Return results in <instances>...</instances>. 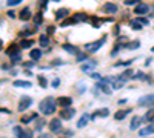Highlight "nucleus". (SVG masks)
<instances>
[{"instance_id": "2f4dec72", "label": "nucleus", "mask_w": 154, "mask_h": 138, "mask_svg": "<svg viewBox=\"0 0 154 138\" xmlns=\"http://www.w3.org/2000/svg\"><path fill=\"white\" fill-rule=\"evenodd\" d=\"M42 22H43L42 12H39V14H35V15H34V23H35V25H40Z\"/></svg>"}, {"instance_id": "603ef678", "label": "nucleus", "mask_w": 154, "mask_h": 138, "mask_svg": "<svg viewBox=\"0 0 154 138\" xmlns=\"http://www.w3.org/2000/svg\"><path fill=\"white\" fill-rule=\"evenodd\" d=\"M0 112H5V114H10V110H8V109H3V108H0Z\"/></svg>"}, {"instance_id": "c756f323", "label": "nucleus", "mask_w": 154, "mask_h": 138, "mask_svg": "<svg viewBox=\"0 0 154 138\" xmlns=\"http://www.w3.org/2000/svg\"><path fill=\"white\" fill-rule=\"evenodd\" d=\"M74 19L79 20V22H87V20H88V15L83 14V12H76V14H74Z\"/></svg>"}, {"instance_id": "864d4df0", "label": "nucleus", "mask_w": 154, "mask_h": 138, "mask_svg": "<svg viewBox=\"0 0 154 138\" xmlns=\"http://www.w3.org/2000/svg\"><path fill=\"white\" fill-rule=\"evenodd\" d=\"M2 44H3V42L0 40V49H3V46H2Z\"/></svg>"}, {"instance_id": "aec40b11", "label": "nucleus", "mask_w": 154, "mask_h": 138, "mask_svg": "<svg viewBox=\"0 0 154 138\" xmlns=\"http://www.w3.org/2000/svg\"><path fill=\"white\" fill-rule=\"evenodd\" d=\"M110 114V110L108 109H102V110H96L93 115H91V120H96L97 117H106V115Z\"/></svg>"}, {"instance_id": "9d476101", "label": "nucleus", "mask_w": 154, "mask_h": 138, "mask_svg": "<svg viewBox=\"0 0 154 138\" xmlns=\"http://www.w3.org/2000/svg\"><path fill=\"white\" fill-rule=\"evenodd\" d=\"M89 120H91V115H88V114H83L82 115V118L79 120V121H77V127L79 129H82V127H85L88 124V121Z\"/></svg>"}, {"instance_id": "dca6fc26", "label": "nucleus", "mask_w": 154, "mask_h": 138, "mask_svg": "<svg viewBox=\"0 0 154 138\" xmlns=\"http://www.w3.org/2000/svg\"><path fill=\"white\" fill-rule=\"evenodd\" d=\"M19 19L20 20H29L31 19V11H29V8H23V9L20 11V14H19Z\"/></svg>"}, {"instance_id": "412c9836", "label": "nucleus", "mask_w": 154, "mask_h": 138, "mask_svg": "<svg viewBox=\"0 0 154 138\" xmlns=\"http://www.w3.org/2000/svg\"><path fill=\"white\" fill-rule=\"evenodd\" d=\"M128 114H129V110H122V109H120V110H117V112L114 114V120L120 121V120H123Z\"/></svg>"}, {"instance_id": "6e6d98bb", "label": "nucleus", "mask_w": 154, "mask_h": 138, "mask_svg": "<svg viewBox=\"0 0 154 138\" xmlns=\"http://www.w3.org/2000/svg\"><path fill=\"white\" fill-rule=\"evenodd\" d=\"M151 52H154V46H153V48H151Z\"/></svg>"}, {"instance_id": "4be33fe9", "label": "nucleus", "mask_w": 154, "mask_h": 138, "mask_svg": "<svg viewBox=\"0 0 154 138\" xmlns=\"http://www.w3.org/2000/svg\"><path fill=\"white\" fill-rule=\"evenodd\" d=\"M39 43H40V46L42 48H48L49 46V38H48V35H45V34H42L39 37Z\"/></svg>"}, {"instance_id": "0eeeda50", "label": "nucleus", "mask_w": 154, "mask_h": 138, "mask_svg": "<svg viewBox=\"0 0 154 138\" xmlns=\"http://www.w3.org/2000/svg\"><path fill=\"white\" fill-rule=\"evenodd\" d=\"M149 12V6L148 5H143V3H139V5L134 6V14L136 15H145Z\"/></svg>"}, {"instance_id": "e433bc0d", "label": "nucleus", "mask_w": 154, "mask_h": 138, "mask_svg": "<svg viewBox=\"0 0 154 138\" xmlns=\"http://www.w3.org/2000/svg\"><path fill=\"white\" fill-rule=\"evenodd\" d=\"M136 20H137V22H139V23H142L143 26L149 23V20H147V19H145V17H142V15H140V17H136Z\"/></svg>"}, {"instance_id": "c9c22d12", "label": "nucleus", "mask_w": 154, "mask_h": 138, "mask_svg": "<svg viewBox=\"0 0 154 138\" xmlns=\"http://www.w3.org/2000/svg\"><path fill=\"white\" fill-rule=\"evenodd\" d=\"M89 57H88V54H77V61H85V60H88Z\"/></svg>"}, {"instance_id": "5fc2aeb1", "label": "nucleus", "mask_w": 154, "mask_h": 138, "mask_svg": "<svg viewBox=\"0 0 154 138\" xmlns=\"http://www.w3.org/2000/svg\"><path fill=\"white\" fill-rule=\"evenodd\" d=\"M6 81V80H0V83H5Z\"/></svg>"}, {"instance_id": "9b49d317", "label": "nucleus", "mask_w": 154, "mask_h": 138, "mask_svg": "<svg viewBox=\"0 0 154 138\" xmlns=\"http://www.w3.org/2000/svg\"><path fill=\"white\" fill-rule=\"evenodd\" d=\"M62 49H65L66 52H70V54H79L77 46H74V44H70V43H63V44H62Z\"/></svg>"}, {"instance_id": "393cba45", "label": "nucleus", "mask_w": 154, "mask_h": 138, "mask_svg": "<svg viewBox=\"0 0 154 138\" xmlns=\"http://www.w3.org/2000/svg\"><path fill=\"white\" fill-rule=\"evenodd\" d=\"M16 88H31V81H23V80H16L12 81Z\"/></svg>"}, {"instance_id": "bb28decb", "label": "nucleus", "mask_w": 154, "mask_h": 138, "mask_svg": "<svg viewBox=\"0 0 154 138\" xmlns=\"http://www.w3.org/2000/svg\"><path fill=\"white\" fill-rule=\"evenodd\" d=\"M31 44H34V42H33V40L23 38V40H22V42H20V48H22V49H29V48H31Z\"/></svg>"}, {"instance_id": "ea45409f", "label": "nucleus", "mask_w": 154, "mask_h": 138, "mask_svg": "<svg viewBox=\"0 0 154 138\" xmlns=\"http://www.w3.org/2000/svg\"><path fill=\"white\" fill-rule=\"evenodd\" d=\"M60 133H63V135H60V138H70V137L72 135V131H66V132L62 131Z\"/></svg>"}, {"instance_id": "473e14b6", "label": "nucleus", "mask_w": 154, "mask_h": 138, "mask_svg": "<svg viewBox=\"0 0 154 138\" xmlns=\"http://www.w3.org/2000/svg\"><path fill=\"white\" fill-rule=\"evenodd\" d=\"M37 80H39V83H40V86H42V88H46V86H48V83H46V78H45V77H42V75H39V77H37Z\"/></svg>"}, {"instance_id": "a19ab883", "label": "nucleus", "mask_w": 154, "mask_h": 138, "mask_svg": "<svg viewBox=\"0 0 154 138\" xmlns=\"http://www.w3.org/2000/svg\"><path fill=\"white\" fill-rule=\"evenodd\" d=\"M31 34H33L31 31H22V32H19V35H20L22 38H23V37H29Z\"/></svg>"}, {"instance_id": "7c9ffc66", "label": "nucleus", "mask_w": 154, "mask_h": 138, "mask_svg": "<svg viewBox=\"0 0 154 138\" xmlns=\"http://www.w3.org/2000/svg\"><path fill=\"white\" fill-rule=\"evenodd\" d=\"M129 25H131V28H133V29H142V28H143V25H142V23H139V22L136 20V19H134V20H131V22H129Z\"/></svg>"}, {"instance_id": "2eb2a0df", "label": "nucleus", "mask_w": 154, "mask_h": 138, "mask_svg": "<svg viewBox=\"0 0 154 138\" xmlns=\"http://www.w3.org/2000/svg\"><path fill=\"white\" fill-rule=\"evenodd\" d=\"M29 57H31V60H33V61H39L40 59H42V51H40V49H31Z\"/></svg>"}, {"instance_id": "f257e3e1", "label": "nucleus", "mask_w": 154, "mask_h": 138, "mask_svg": "<svg viewBox=\"0 0 154 138\" xmlns=\"http://www.w3.org/2000/svg\"><path fill=\"white\" fill-rule=\"evenodd\" d=\"M39 109H40V112H42L43 115H52L54 112H56V109H57V101L54 100L52 97H46V98H43L42 101H40Z\"/></svg>"}, {"instance_id": "79ce46f5", "label": "nucleus", "mask_w": 154, "mask_h": 138, "mask_svg": "<svg viewBox=\"0 0 154 138\" xmlns=\"http://www.w3.org/2000/svg\"><path fill=\"white\" fill-rule=\"evenodd\" d=\"M59 65H63V61L60 59H56V60L51 61V66H59Z\"/></svg>"}, {"instance_id": "5701e85b", "label": "nucleus", "mask_w": 154, "mask_h": 138, "mask_svg": "<svg viewBox=\"0 0 154 138\" xmlns=\"http://www.w3.org/2000/svg\"><path fill=\"white\" fill-rule=\"evenodd\" d=\"M68 14H70V9H68V8H63V9H57V12H56V19H57V20H60V19H63V17H66Z\"/></svg>"}, {"instance_id": "6e6552de", "label": "nucleus", "mask_w": 154, "mask_h": 138, "mask_svg": "<svg viewBox=\"0 0 154 138\" xmlns=\"http://www.w3.org/2000/svg\"><path fill=\"white\" fill-rule=\"evenodd\" d=\"M71 104H72L71 97H59V98H57V106H60L62 109L71 108Z\"/></svg>"}, {"instance_id": "39448f33", "label": "nucleus", "mask_w": 154, "mask_h": 138, "mask_svg": "<svg viewBox=\"0 0 154 138\" xmlns=\"http://www.w3.org/2000/svg\"><path fill=\"white\" fill-rule=\"evenodd\" d=\"M31 104H33V98H31V97H22L20 101H19V108H17V109H19L20 112H23V110H26Z\"/></svg>"}, {"instance_id": "4468645a", "label": "nucleus", "mask_w": 154, "mask_h": 138, "mask_svg": "<svg viewBox=\"0 0 154 138\" xmlns=\"http://www.w3.org/2000/svg\"><path fill=\"white\" fill-rule=\"evenodd\" d=\"M151 133H154V126L153 124H148L147 127H143L142 131H139L140 137H147V135H151Z\"/></svg>"}, {"instance_id": "a18cd8bd", "label": "nucleus", "mask_w": 154, "mask_h": 138, "mask_svg": "<svg viewBox=\"0 0 154 138\" xmlns=\"http://www.w3.org/2000/svg\"><path fill=\"white\" fill-rule=\"evenodd\" d=\"M59 84H60V80H59V78H54V80H52V88H59Z\"/></svg>"}, {"instance_id": "49530a36", "label": "nucleus", "mask_w": 154, "mask_h": 138, "mask_svg": "<svg viewBox=\"0 0 154 138\" xmlns=\"http://www.w3.org/2000/svg\"><path fill=\"white\" fill-rule=\"evenodd\" d=\"M54 29H56V28H54V26H48V35H52L54 34Z\"/></svg>"}, {"instance_id": "7ed1b4c3", "label": "nucleus", "mask_w": 154, "mask_h": 138, "mask_svg": "<svg viewBox=\"0 0 154 138\" xmlns=\"http://www.w3.org/2000/svg\"><path fill=\"white\" fill-rule=\"evenodd\" d=\"M106 42V37L103 35V37L100 40H96V42H93V43H88V44H85V49H87L88 52H96L97 49H100L102 48V44Z\"/></svg>"}, {"instance_id": "8fccbe9b", "label": "nucleus", "mask_w": 154, "mask_h": 138, "mask_svg": "<svg viewBox=\"0 0 154 138\" xmlns=\"http://www.w3.org/2000/svg\"><path fill=\"white\" fill-rule=\"evenodd\" d=\"M33 65H34V61H25V63H23L25 68H29V66H33Z\"/></svg>"}, {"instance_id": "58836bf2", "label": "nucleus", "mask_w": 154, "mask_h": 138, "mask_svg": "<svg viewBox=\"0 0 154 138\" xmlns=\"http://www.w3.org/2000/svg\"><path fill=\"white\" fill-rule=\"evenodd\" d=\"M19 3H22V0H8L6 5L8 6H16V5H19Z\"/></svg>"}, {"instance_id": "6ab92c4d", "label": "nucleus", "mask_w": 154, "mask_h": 138, "mask_svg": "<svg viewBox=\"0 0 154 138\" xmlns=\"http://www.w3.org/2000/svg\"><path fill=\"white\" fill-rule=\"evenodd\" d=\"M20 49H22L20 46H17V44H14V43H12L11 46L6 49V54H8V55H14V54H19V51H20Z\"/></svg>"}, {"instance_id": "f704fd0d", "label": "nucleus", "mask_w": 154, "mask_h": 138, "mask_svg": "<svg viewBox=\"0 0 154 138\" xmlns=\"http://www.w3.org/2000/svg\"><path fill=\"white\" fill-rule=\"evenodd\" d=\"M43 124H45V120H43V118H37V123H35V129H37V131H40V129L43 127Z\"/></svg>"}, {"instance_id": "f03ea898", "label": "nucleus", "mask_w": 154, "mask_h": 138, "mask_svg": "<svg viewBox=\"0 0 154 138\" xmlns=\"http://www.w3.org/2000/svg\"><path fill=\"white\" fill-rule=\"evenodd\" d=\"M137 104L140 106V108H148V106H149V109L154 108V95L153 94H148V95H145V97H140L139 101H137Z\"/></svg>"}, {"instance_id": "1a4fd4ad", "label": "nucleus", "mask_w": 154, "mask_h": 138, "mask_svg": "<svg viewBox=\"0 0 154 138\" xmlns=\"http://www.w3.org/2000/svg\"><path fill=\"white\" fill-rule=\"evenodd\" d=\"M102 11L105 12V14H116V12H117V6L114 5V3L108 2V3H105V5L102 6Z\"/></svg>"}, {"instance_id": "20e7f679", "label": "nucleus", "mask_w": 154, "mask_h": 138, "mask_svg": "<svg viewBox=\"0 0 154 138\" xmlns=\"http://www.w3.org/2000/svg\"><path fill=\"white\" fill-rule=\"evenodd\" d=\"M49 131L52 133H60L63 129H62V120L60 118H52L49 121Z\"/></svg>"}, {"instance_id": "72a5a7b5", "label": "nucleus", "mask_w": 154, "mask_h": 138, "mask_svg": "<svg viewBox=\"0 0 154 138\" xmlns=\"http://www.w3.org/2000/svg\"><path fill=\"white\" fill-rule=\"evenodd\" d=\"M10 57H11V61H12V65H14V63H19V61L22 60L20 54H14V55H10Z\"/></svg>"}, {"instance_id": "37998d69", "label": "nucleus", "mask_w": 154, "mask_h": 138, "mask_svg": "<svg viewBox=\"0 0 154 138\" xmlns=\"http://www.w3.org/2000/svg\"><path fill=\"white\" fill-rule=\"evenodd\" d=\"M39 6L42 8V9H45V6H46V3H48V0H39Z\"/></svg>"}, {"instance_id": "4d7b16f0", "label": "nucleus", "mask_w": 154, "mask_h": 138, "mask_svg": "<svg viewBox=\"0 0 154 138\" xmlns=\"http://www.w3.org/2000/svg\"><path fill=\"white\" fill-rule=\"evenodd\" d=\"M52 2H60V0H52Z\"/></svg>"}, {"instance_id": "de8ad7c7", "label": "nucleus", "mask_w": 154, "mask_h": 138, "mask_svg": "<svg viewBox=\"0 0 154 138\" xmlns=\"http://www.w3.org/2000/svg\"><path fill=\"white\" fill-rule=\"evenodd\" d=\"M89 75H91V77H93V78H97V80H102V77H100V75H99V74H96V72H91V74H89Z\"/></svg>"}, {"instance_id": "c03bdc74", "label": "nucleus", "mask_w": 154, "mask_h": 138, "mask_svg": "<svg viewBox=\"0 0 154 138\" xmlns=\"http://www.w3.org/2000/svg\"><path fill=\"white\" fill-rule=\"evenodd\" d=\"M139 3V0H125V5H137Z\"/></svg>"}, {"instance_id": "ddd939ff", "label": "nucleus", "mask_w": 154, "mask_h": 138, "mask_svg": "<svg viewBox=\"0 0 154 138\" xmlns=\"http://www.w3.org/2000/svg\"><path fill=\"white\" fill-rule=\"evenodd\" d=\"M34 118H39V115H37V112H33V114H29V115H23V117L20 118V121L23 123V124H28V123H31Z\"/></svg>"}, {"instance_id": "cd10ccee", "label": "nucleus", "mask_w": 154, "mask_h": 138, "mask_svg": "<svg viewBox=\"0 0 154 138\" xmlns=\"http://www.w3.org/2000/svg\"><path fill=\"white\" fill-rule=\"evenodd\" d=\"M94 66H96V61H94V60H91V61H89V63L83 65V66H82V68H80V69H82L83 72H91V69L94 68Z\"/></svg>"}, {"instance_id": "423d86ee", "label": "nucleus", "mask_w": 154, "mask_h": 138, "mask_svg": "<svg viewBox=\"0 0 154 138\" xmlns=\"http://www.w3.org/2000/svg\"><path fill=\"white\" fill-rule=\"evenodd\" d=\"M74 115H76V109H72V108H65L60 110L62 120H71V118H74Z\"/></svg>"}, {"instance_id": "b1692460", "label": "nucleus", "mask_w": 154, "mask_h": 138, "mask_svg": "<svg viewBox=\"0 0 154 138\" xmlns=\"http://www.w3.org/2000/svg\"><path fill=\"white\" fill-rule=\"evenodd\" d=\"M17 138H33V131H29V129H22L20 133L17 135Z\"/></svg>"}, {"instance_id": "f3484780", "label": "nucleus", "mask_w": 154, "mask_h": 138, "mask_svg": "<svg viewBox=\"0 0 154 138\" xmlns=\"http://www.w3.org/2000/svg\"><path fill=\"white\" fill-rule=\"evenodd\" d=\"M143 121L154 123V108H151V109L147 110V114H145V117H143Z\"/></svg>"}, {"instance_id": "c85d7f7f", "label": "nucleus", "mask_w": 154, "mask_h": 138, "mask_svg": "<svg viewBox=\"0 0 154 138\" xmlns=\"http://www.w3.org/2000/svg\"><path fill=\"white\" fill-rule=\"evenodd\" d=\"M139 46H140V42H139V40L131 42V43H128V44H123V48H126V49H137Z\"/></svg>"}, {"instance_id": "4c0bfd02", "label": "nucleus", "mask_w": 154, "mask_h": 138, "mask_svg": "<svg viewBox=\"0 0 154 138\" xmlns=\"http://www.w3.org/2000/svg\"><path fill=\"white\" fill-rule=\"evenodd\" d=\"M131 63H133V60H128V61H117L114 66H116V68H117V66H129Z\"/></svg>"}, {"instance_id": "3c124183", "label": "nucleus", "mask_w": 154, "mask_h": 138, "mask_svg": "<svg viewBox=\"0 0 154 138\" xmlns=\"http://www.w3.org/2000/svg\"><path fill=\"white\" fill-rule=\"evenodd\" d=\"M8 17H11V19H14V17H16L14 11H8Z\"/></svg>"}, {"instance_id": "f8f14e48", "label": "nucleus", "mask_w": 154, "mask_h": 138, "mask_svg": "<svg viewBox=\"0 0 154 138\" xmlns=\"http://www.w3.org/2000/svg\"><path fill=\"white\" fill-rule=\"evenodd\" d=\"M96 88H97V89H100L103 94H106V95H110V94H111V88L108 86V83H105V81L97 83V84H96Z\"/></svg>"}, {"instance_id": "a211bd4d", "label": "nucleus", "mask_w": 154, "mask_h": 138, "mask_svg": "<svg viewBox=\"0 0 154 138\" xmlns=\"http://www.w3.org/2000/svg\"><path fill=\"white\" fill-rule=\"evenodd\" d=\"M143 121V118H140V117H134L133 120H131V124H129V127H131V131H136L139 126H140V123Z\"/></svg>"}, {"instance_id": "a878e982", "label": "nucleus", "mask_w": 154, "mask_h": 138, "mask_svg": "<svg viewBox=\"0 0 154 138\" xmlns=\"http://www.w3.org/2000/svg\"><path fill=\"white\" fill-rule=\"evenodd\" d=\"M77 22H79V20H76V19H74V15H72V17H70V19L63 20L62 23H60V26H62V28H65V26H70V25H76Z\"/></svg>"}, {"instance_id": "09e8293b", "label": "nucleus", "mask_w": 154, "mask_h": 138, "mask_svg": "<svg viewBox=\"0 0 154 138\" xmlns=\"http://www.w3.org/2000/svg\"><path fill=\"white\" fill-rule=\"evenodd\" d=\"M37 138H52V135H49V133H42V135H39Z\"/></svg>"}]
</instances>
